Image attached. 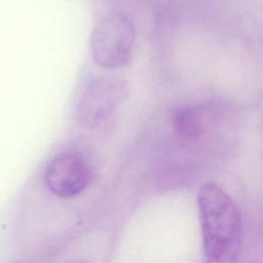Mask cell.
<instances>
[{
	"mask_svg": "<svg viewBox=\"0 0 263 263\" xmlns=\"http://www.w3.org/2000/svg\"><path fill=\"white\" fill-rule=\"evenodd\" d=\"M203 263H235L242 239L240 212L219 185H202L197 197Z\"/></svg>",
	"mask_w": 263,
	"mask_h": 263,
	"instance_id": "obj_1",
	"label": "cell"
},
{
	"mask_svg": "<svg viewBox=\"0 0 263 263\" xmlns=\"http://www.w3.org/2000/svg\"><path fill=\"white\" fill-rule=\"evenodd\" d=\"M136 43V27L123 12L115 10L102 16L93 26L89 38L91 58L105 69L126 65Z\"/></svg>",
	"mask_w": 263,
	"mask_h": 263,
	"instance_id": "obj_2",
	"label": "cell"
},
{
	"mask_svg": "<svg viewBox=\"0 0 263 263\" xmlns=\"http://www.w3.org/2000/svg\"><path fill=\"white\" fill-rule=\"evenodd\" d=\"M127 93V84L120 78L98 77L89 81L77 104L80 125L93 128L105 122L124 103Z\"/></svg>",
	"mask_w": 263,
	"mask_h": 263,
	"instance_id": "obj_3",
	"label": "cell"
},
{
	"mask_svg": "<svg viewBox=\"0 0 263 263\" xmlns=\"http://www.w3.org/2000/svg\"><path fill=\"white\" fill-rule=\"evenodd\" d=\"M91 180L87 160L77 152H62L52 157L44 170L48 190L61 198H72L83 192Z\"/></svg>",
	"mask_w": 263,
	"mask_h": 263,
	"instance_id": "obj_4",
	"label": "cell"
},
{
	"mask_svg": "<svg viewBox=\"0 0 263 263\" xmlns=\"http://www.w3.org/2000/svg\"><path fill=\"white\" fill-rule=\"evenodd\" d=\"M171 124L176 136L185 143H195L205 133V112L197 106H183L171 113Z\"/></svg>",
	"mask_w": 263,
	"mask_h": 263,
	"instance_id": "obj_5",
	"label": "cell"
},
{
	"mask_svg": "<svg viewBox=\"0 0 263 263\" xmlns=\"http://www.w3.org/2000/svg\"><path fill=\"white\" fill-rule=\"evenodd\" d=\"M70 263H89V262L85 261V260H75V261H72Z\"/></svg>",
	"mask_w": 263,
	"mask_h": 263,
	"instance_id": "obj_6",
	"label": "cell"
}]
</instances>
